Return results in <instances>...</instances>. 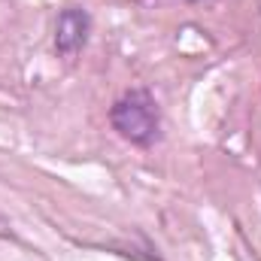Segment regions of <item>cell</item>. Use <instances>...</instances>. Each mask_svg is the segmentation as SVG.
Wrapping results in <instances>:
<instances>
[{"mask_svg": "<svg viewBox=\"0 0 261 261\" xmlns=\"http://www.w3.org/2000/svg\"><path fill=\"white\" fill-rule=\"evenodd\" d=\"M110 119H113V128L137 146H152L158 140V130H161L155 100L149 97V91H140V88L116 100Z\"/></svg>", "mask_w": 261, "mask_h": 261, "instance_id": "1", "label": "cell"}, {"mask_svg": "<svg viewBox=\"0 0 261 261\" xmlns=\"http://www.w3.org/2000/svg\"><path fill=\"white\" fill-rule=\"evenodd\" d=\"M88 37V15L82 9H64L58 18V34H55V46L61 55H73Z\"/></svg>", "mask_w": 261, "mask_h": 261, "instance_id": "2", "label": "cell"}]
</instances>
